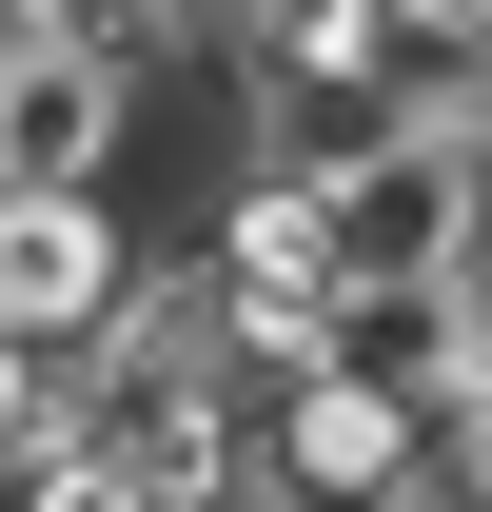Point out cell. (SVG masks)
<instances>
[{
    "label": "cell",
    "mask_w": 492,
    "mask_h": 512,
    "mask_svg": "<svg viewBox=\"0 0 492 512\" xmlns=\"http://www.w3.org/2000/svg\"><path fill=\"white\" fill-rule=\"evenodd\" d=\"M414 512H492V493H414Z\"/></svg>",
    "instance_id": "obj_9"
},
{
    "label": "cell",
    "mask_w": 492,
    "mask_h": 512,
    "mask_svg": "<svg viewBox=\"0 0 492 512\" xmlns=\"http://www.w3.org/2000/svg\"><path fill=\"white\" fill-rule=\"evenodd\" d=\"M138 99H158V60H119V40H40V60L0 79V197H119Z\"/></svg>",
    "instance_id": "obj_2"
},
{
    "label": "cell",
    "mask_w": 492,
    "mask_h": 512,
    "mask_svg": "<svg viewBox=\"0 0 492 512\" xmlns=\"http://www.w3.org/2000/svg\"><path fill=\"white\" fill-rule=\"evenodd\" d=\"M237 512H335V493H296V473H256V493H237Z\"/></svg>",
    "instance_id": "obj_8"
},
{
    "label": "cell",
    "mask_w": 492,
    "mask_h": 512,
    "mask_svg": "<svg viewBox=\"0 0 492 512\" xmlns=\"http://www.w3.org/2000/svg\"><path fill=\"white\" fill-rule=\"evenodd\" d=\"M20 512H138V473L99 434H60V453H20Z\"/></svg>",
    "instance_id": "obj_5"
},
{
    "label": "cell",
    "mask_w": 492,
    "mask_h": 512,
    "mask_svg": "<svg viewBox=\"0 0 492 512\" xmlns=\"http://www.w3.org/2000/svg\"><path fill=\"white\" fill-rule=\"evenodd\" d=\"M315 375L394 394V414H473V276H355L315 316Z\"/></svg>",
    "instance_id": "obj_4"
},
{
    "label": "cell",
    "mask_w": 492,
    "mask_h": 512,
    "mask_svg": "<svg viewBox=\"0 0 492 512\" xmlns=\"http://www.w3.org/2000/svg\"><path fill=\"white\" fill-rule=\"evenodd\" d=\"M473 414H492V256H473Z\"/></svg>",
    "instance_id": "obj_7"
},
{
    "label": "cell",
    "mask_w": 492,
    "mask_h": 512,
    "mask_svg": "<svg viewBox=\"0 0 492 512\" xmlns=\"http://www.w3.org/2000/svg\"><path fill=\"white\" fill-rule=\"evenodd\" d=\"M138 217L119 197H0V335H40V355H99L138 316Z\"/></svg>",
    "instance_id": "obj_3"
},
{
    "label": "cell",
    "mask_w": 492,
    "mask_h": 512,
    "mask_svg": "<svg viewBox=\"0 0 492 512\" xmlns=\"http://www.w3.org/2000/svg\"><path fill=\"white\" fill-rule=\"evenodd\" d=\"M394 20H414L433 60H492V0H394Z\"/></svg>",
    "instance_id": "obj_6"
},
{
    "label": "cell",
    "mask_w": 492,
    "mask_h": 512,
    "mask_svg": "<svg viewBox=\"0 0 492 512\" xmlns=\"http://www.w3.org/2000/svg\"><path fill=\"white\" fill-rule=\"evenodd\" d=\"M315 197H335V256H355V276H473L492 256V119H394Z\"/></svg>",
    "instance_id": "obj_1"
}]
</instances>
